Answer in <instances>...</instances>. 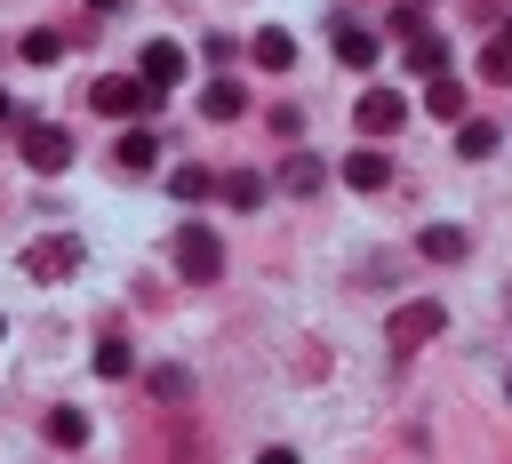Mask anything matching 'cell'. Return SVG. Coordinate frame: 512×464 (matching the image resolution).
Instances as JSON below:
<instances>
[{
  "instance_id": "1",
  "label": "cell",
  "mask_w": 512,
  "mask_h": 464,
  "mask_svg": "<svg viewBox=\"0 0 512 464\" xmlns=\"http://www.w3.org/2000/svg\"><path fill=\"white\" fill-rule=\"evenodd\" d=\"M440 328H448V304H440V296H408V304L384 320V344H392V352H424Z\"/></svg>"
},
{
  "instance_id": "2",
  "label": "cell",
  "mask_w": 512,
  "mask_h": 464,
  "mask_svg": "<svg viewBox=\"0 0 512 464\" xmlns=\"http://www.w3.org/2000/svg\"><path fill=\"white\" fill-rule=\"evenodd\" d=\"M88 104H96V112H112V120H144V112L160 104V88H152L144 72H112V80H96V88H88Z\"/></svg>"
},
{
  "instance_id": "3",
  "label": "cell",
  "mask_w": 512,
  "mask_h": 464,
  "mask_svg": "<svg viewBox=\"0 0 512 464\" xmlns=\"http://www.w3.org/2000/svg\"><path fill=\"white\" fill-rule=\"evenodd\" d=\"M16 144H24V160L40 176H64L72 168V128H56V120H16Z\"/></svg>"
},
{
  "instance_id": "4",
  "label": "cell",
  "mask_w": 512,
  "mask_h": 464,
  "mask_svg": "<svg viewBox=\"0 0 512 464\" xmlns=\"http://www.w3.org/2000/svg\"><path fill=\"white\" fill-rule=\"evenodd\" d=\"M176 272H184V280H216V272H224V240H216L208 224H184V232H176Z\"/></svg>"
},
{
  "instance_id": "5",
  "label": "cell",
  "mask_w": 512,
  "mask_h": 464,
  "mask_svg": "<svg viewBox=\"0 0 512 464\" xmlns=\"http://www.w3.org/2000/svg\"><path fill=\"white\" fill-rule=\"evenodd\" d=\"M24 272H32V280H72V272H80V240H72V232H40V240L24 248Z\"/></svg>"
},
{
  "instance_id": "6",
  "label": "cell",
  "mask_w": 512,
  "mask_h": 464,
  "mask_svg": "<svg viewBox=\"0 0 512 464\" xmlns=\"http://www.w3.org/2000/svg\"><path fill=\"white\" fill-rule=\"evenodd\" d=\"M352 120H360V136H400V120H408V104H400L392 88H368V96L352 104Z\"/></svg>"
},
{
  "instance_id": "7",
  "label": "cell",
  "mask_w": 512,
  "mask_h": 464,
  "mask_svg": "<svg viewBox=\"0 0 512 464\" xmlns=\"http://www.w3.org/2000/svg\"><path fill=\"white\" fill-rule=\"evenodd\" d=\"M320 184H328V160H320V152H288V160H280V192H296V200H312Z\"/></svg>"
},
{
  "instance_id": "8",
  "label": "cell",
  "mask_w": 512,
  "mask_h": 464,
  "mask_svg": "<svg viewBox=\"0 0 512 464\" xmlns=\"http://www.w3.org/2000/svg\"><path fill=\"white\" fill-rule=\"evenodd\" d=\"M328 32H336V56H344L352 72H368V64H376V32H368V24H352V16H336Z\"/></svg>"
},
{
  "instance_id": "9",
  "label": "cell",
  "mask_w": 512,
  "mask_h": 464,
  "mask_svg": "<svg viewBox=\"0 0 512 464\" xmlns=\"http://www.w3.org/2000/svg\"><path fill=\"white\" fill-rule=\"evenodd\" d=\"M344 184H352V192H384V184H392V160H384L376 144H360V152L344 160Z\"/></svg>"
},
{
  "instance_id": "10",
  "label": "cell",
  "mask_w": 512,
  "mask_h": 464,
  "mask_svg": "<svg viewBox=\"0 0 512 464\" xmlns=\"http://www.w3.org/2000/svg\"><path fill=\"white\" fill-rule=\"evenodd\" d=\"M144 80L168 96V88L184 80V48H176V40H152V48H144Z\"/></svg>"
},
{
  "instance_id": "11",
  "label": "cell",
  "mask_w": 512,
  "mask_h": 464,
  "mask_svg": "<svg viewBox=\"0 0 512 464\" xmlns=\"http://www.w3.org/2000/svg\"><path fill=\"white\" fill-rule=\"evenodd\" d=\"M416 248H424L432 264H456V256L472 248V232H464V224H424V232H416Z\"/></svg>"
},
{
  "instance_id": "12",
  "label": "cell",
  "mask_w": 512,
  "mask_h": 464,
  "mask_svg": "<svg viewBox=\"0 0 512 464\" xmlns=\"http://www.w3.org/2000/svg\"><path fill=\"white\" fill-rule=\"evenodd\" d=\"M112 160H120V168H128V176H144V168H152V160H160V144H152V128H128V136H120V144H112Z\"/></svg>"
},
{
  "instance_id": "13",
  "label": "cell",
  "mask_w": 512,
  "mask_h": 464,
  "mask_svg": "<svg viewBox=\"0 0 512 464\" xmlns=\"http://www.w3.org/2000/svg\"><path fill=\"white\" fill-rule=\"evenodd\" d=\"M240 104H248L240 80H208V88H200V112H208V120H240Z\"/></svg>"
},
{
  "instance_id": "14",
  "label": "cell",
  "mask_w": 512,
  "mask_h": 464,
  "mask_svg": "<svg viewBox=\"0 0 512 464\" xmlns=\"http://www.w3.org/2000/svg\"><path fill=\"white\" fill-rule=\"evenodd\" d=\"M424 112H432V120H448V128H456V120H464V88H456V80H448V72H440V80H432V88H424Z\"/></svg>"
},
{
  "instance_id": "15",
  "label": "cell",
  "mask_w": 512,
  "mask_h": 464,
  "mask_svg": "<svg viewBox=\"0 0 512 464\" xmlns=\"http://www.w3.org/2000/svg\"><path fill=\"white\" fill-rule=\"evenodd\" d=\"M248 56H256L264 72H288V64H296V40H288V32H256V48H248Z\"/></svg>"
},
{
  "instance_id": "16",
  "label": "cell",
  "mask_w": 512,
  "mask_h": 464,
  "mask_svg": "<svg viewBox=\"0 0 512 464\" xmlns=\"http://www.w3.org/2000/svg\"><path fill=\"white\" fill-rule=\"evenodd\" d=\"M456 152H464V160H488V152H496V128H488V120H456Z\"/></svg>"
},
{
  "instance_id": "17",
  "label": "cell",
  "mask_w": 512,
  "mask_h": 464,
  "mask_svg": "<svg viewBox=\"0 0 512 464\" xmlns=\"http://www.w3.org/2000/svg\"><path fill=\"white\" fill-rule=\"evenodd\" d=\"M216 192H224L232 208H256V200H264V176H256V168H232V176H224Z\"/></svg>"
},
{
  "instance_id": "18",
  "label": "cell",
  "mask_w": 512,
  "mask_h": 464,
  "mask_svg": "<svg viewBox=\"0 0 512 464\" xmlns=\"http://www.w3.org/2000/svg\"><path fill=\"white\" fill-rule=\"evenodd\" d=\"M480 80L488 88H512V40H488L480 48Z\"/></svg>"
},
{
  "instance_id": "19",
  "label": "cell",
  "mask_w": 512,
  "mask_h": 464,
  "mask_svg": "<svg viewBox=\"0 0 512 464\" xmlns=\"http://www.w3.org/2000/svg\"><path fill=\"white\" fill-rule=\"evenodd\" d=\"M408 64H416L424 80H440V72H448V48H440V40L424 32V40H408Z\"/></svg>"
},
{
  "instance_id": "20",
  "label": "cell",
  "mask_w": 512,
  "mask_h": 464,
  "mask_svg": "<svg viewBox=\"0 0 512 464\" xmlns=\"http://www.w3.org/2000/svg\"><path fill=\"white\" fill-rule=\"evenodd\" d=\"M48 440H56V448H80V440H88V416H80V408H56V416H48Z\"/></svg>"
},
{
  "instance_id": "21",
  "label": "cell",
  "mask_w": 512,
  "mask_h": 464,
  "mask_svg": "<svg viewBox=\"0 0 512 464\" xmlns=\"http://www.w3.org/2000/svg\"><path fill=\"white\" fill-rule=\"evenodd\" d=\"M152 392H160L168 408H184V400H192V376H184V368H152Z\"/></svg>"
},
{
  "instance_id": "22",
  "label": "cell",
  "mask_w": 512,
  "mask_h": 464,
  "mask_svg": "<svg viewBox=\"0 0 512 464\" xmlns=\"http://www.w3.org/2000/svg\"><path fill=\"white\" fill-rule=\"evenodd\" d=\"M64 56V32H24V64H56Z\"/></svg>"
},
{
  "instance_id": "23",
  "label": "cell",
  "mask_w": 512,
  "mask_h": 464,
  "mask_svg": "<svg viewBox=\"0 0 512 464\" xmlns=\"http://www.w3.org/2000/svg\"><path fill=\"white\" fill-rule=\"evenodd\" d=\"M168 192H176V200H208L216 184H208V168H176V176H168Z\"/></svg>"
},
{
  "instance_id": "24",
  "label": "cell",
  "mask_w": 512,
  "mask_h": 464,
  "mask_svg": "<svg viewBox=\"0 0 512 464\" xmlns=\"http://www.w3.org/2000/svg\"><path fill=\"white\" fill-rule=\"evenodd\" d=\"M96 376H128V344H120V336L96 344Z\"/></svg>"
},
{
  "instance_id": "25",
  "label": "cell",
  "mask_w": 512,
  "mask_h": 464,
  "mask_svg": "<svg viewBox=\"0 0 512 464\" xmlns=\"http://www.w3.org/2000/svg\"><path fill=\"white\" fill-rule=\"evenodd\" d=\"M392 32H400V40H424V8L400 0V8H392Z\"/></svg>"
},
{
  "instance_id": "26",
  "label": "cell",
  "mask_w": 512,
  "mask_h": 464,
  "mask_svg": "<svg viewBox=\"0 0 512 464\" xmlns=\"http://www.w3.org/2000/svg\"><path fill=\"white\" fill-rule=\"evenodd\" d=\"M256 464H296V448H264V456H256Z\"/></svg>"
},
{
  "instance_id": "27",
  "label": "cell",
  "mask_w": 512,
  "mask_h": 464,
  "mask_svg": "<svg viewBox=\"0 0 512 464\" xmlns=\"http://www.w3.org/2000/svg\"><path fill=\"white\" fill-rule=\"evenodd\" d=\"M8 120H24V112H16V96H8V88H0V128H8Z\"/></svg>"
},
{
  "instance_id": "28",
  "label": "cell",
  "mask_w": 512,
  "mask_h": 464,
  "mask_svg": "<svg viewBox=\"0 0 512 464\" xmlns=\"http://www.w3.org/2000/svg\"><path fill=\"white\" fill-rule=\"evenodd\" d=\"M88 8H96V16H112V8H120V0H88Z\"/></svg>"
},
{
  "instance_id": "29",
  "label": "cell",
  "mask_w": 512,
  "mask_h": 464,
  "mask_svg": "<svg viewBox=\"0 0 512 464\" xmlns=\"http://www.w3.org/2000/svg\"><path fill=\"white\" fill-rule=\"evenodd\" d=\"M496 40H512V16H504V32H496Z\"/></svg>"
}]
</instances>
